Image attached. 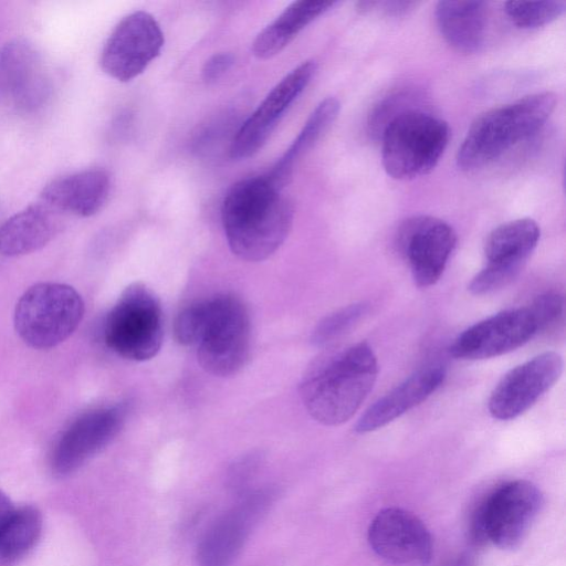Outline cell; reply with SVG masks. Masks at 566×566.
<instances>
[{
    "mask_svg": "<svg viewBox=\"0 0 566 566\" xmlns=\"http://www.w3.org/2000/svg\"><path fill=\"white\" fill-rule=\"evenodd\" d=\"M282 189L265 174L240 180L224 196L222 226L229 248L239 259L263 261L287 238L294 209Z\"/></svg>",
    "mask_w": 566,
    "mask_h": 566,
    "instance_id": "6da1fadb",
    "label": "cell"
},
{
    "mask_svg": "<svg viewBox=\"0 0 566 566\" xmlns=\"http://www.w3.org/2000/svg\"><path fill=\"white\" fill-rule=\"evenodd\" d=\"M378 374L373 348L359 342L318 357L300 386L307 412L325 426L346 422L371 390Z\"/></svg>",
    "mask_w": 566,
    "mask_h": 566,
    "instance_id": "7a4b0ae2",
    "label": "cell"
},
{
    "mask_svg": "<svg viewBox=\"0 0 566 566\" xmlns=\"http://www.w3.org/2000/svg\"><path fill=\"white\" fill-rule=\"evenodd\" d=\"M556 103L554 93L542 92L482 113L472 122L459 147L457 166L471 171L490 165L535 134L548 119Z\"/></svg>",
    "mask_w": 566,
    "mask_h": 566,
    "instance_id": "3957f363",
    "label": "cell"
},
{
    "mask_svg": "<svg viewBox=\"0 0 566 566\" xmlns=\"http://www.w3.org/2000/svg\"><path fill=\"white\" fill-rule=\"evenodd\" d=\"M450 137L447 122L410 108L390 119L381 130V161L388 176L409 180L430 172Z\"/></svg>",
    "mask_w": 566,
    "mask_h": 566,
    "instance_id": "277c9868",
    "label": "cell"
},
{
    "mask_svg": "<svg viewBox=\"0 0 566 566\" xmlns=\"http://www.w3.org/2000/svg\"><path fill=\"white\" fill-rule=\"evenodd\" d=\"M84 315L77 291L62 283L30 286L19 298L13 323L19 337L34 349H49L69 338Z\"/></svg>",
    "mask_w": 566,
    "mask_h": 566,
    "instance_id": "5b68a950",
    "label": "cell"
},
{
    "mask_svg": "<svg viewBox=\"0 0 566 566\" xmlns=\"http://www.w3.org/2000/svg\"><path fill=\"white\" fill-rule=\"evenodd\" d=\"M544 497L527 480H512L488 493L475 506L470 534L475 544L492 543L501 549L517 547L538 516Z\"/></svg>",
    "mask_w": 566,
    "mask_h": 566,
    "instance_id": "8992f818",
    "label": "cell"
},
{
    "mask_svg": "<svg viewBox=\"0 0 566 566\" xmlns=\"http://www.w3.org/2000/svg\"><path fill=\"white\" fill-rule=\"evenodd\" d=\"M203 318L197 346L198 361L209 374L238 373L250 353L251 327L245 305L233 294L202 301Z\"/></svg>",
    "mask_w": 566,
    "mask_h": 566,
    "instance_id": "52a82bcc",
    "label": "cell"
},
{
    "mask_svg": "<svg viewBox=\"0 0 566 566\" xmlns=\"http://www.w3.org/2000/svg\"><path fill=\"white\" fill-rule=\"evenodd\" d=\"M104 342L123 358L151 359L160 350L164 336L163 311L156 295L144 284L125 289L106 315Z\"/></svg>",
    "mask_w": 566,
    "mask_h": 566,
    "instance_id": "ba28073f",
    "label": "cell"
},
{
    "mask_svg": "<svg viewBox=\"0 0 566 566\" xmlns=\"http://www.w3.org/2000/svg\"><path fill=\"white\" fill-rule=\"evenodd\" d=\"M157 20L146 11L124 17L107 38L99 63L103 71L119 82H128L155 60L164 46Z\"/></svg>",
    "mask_w": 566,
    "mask_h": 566,
    "instance_id": "9c48e42d",
    "label": "cell"
},
{
    "mask_svg": "<svg viewBox=\"0 0 566 566\" xmlns=\"http://www.w3.org/2000/svg\"><path fill=\"white\" fill-rule=\"evenodd\" d=\"M538 224L530 218L511 220L493 229L484 243L486 265L469 283L474 295L504 287L522 270L538 243Z\"/></svg>",
    "mask_w": 566,
    "mask_h": 566,
    "instance_id": "30bf717a",
    "label": "cell"
},
{
    "mask_svg": "<svg viewBox=\"0 0 566 566\" xmlns=\"http://www.w3.org/2000/svg\"><path fill=\"white\" fill-rule=\"evenodd\" d=\"M124 403L97 408L76 418L56 441L51 468L55 475L66 476L105 448L125 423Z\"/></svg>",
    "mask_w": 566,
    "mask_h": 566,
    "instance_id": "8fae6325",
    "label": "cell"
},
{
    "mask_svg": "<svg viewBox=\"0 0 566 566\" xmlns=\"http://www.w3.org/2000/svg\"><path fill=\"white\" fill-rule=\"evenodd\" d=\"M397 243L409 263L415 284L429 287L441 277L455 248L457 234L441 219L417 216L401 224Z\"/></svg>",
    "mask_w": 566,
    "mask_h": 566,
    "instance_id": "7c38bea8",
    "label": "cell"
},
{
    "mask_svg": "<svg viewBox=\"0 0 566 566\" xmlns=\"http://www.w3.org/2000/svg\"><path fill=\"white\" fill-rule=\"evenodd\" d=\"M370 548L382 559L397 566H426L432 557V537L423 522L413 513L387 507L369 524Z\"/></svg>",
    "mask_w": 566,
    "mask_h": 566,
    "instance_id": "4fadbf2b",
    "label": "cell"
},
{
    "mask_svg": "<svg viewBox=\"0 0 566 566\" xmlns=\"http://www.w3.org/2000/svg\"><path fill=\"white\" fill-rule=\"evenodd\" d=\"M563 358L555 352L542 353L509 370L489 398V412L499 420H511L531 408L559 379Z\"/></svg>",
    "mask_w": 566,
    "mask_h": 566,
    "instance_id": "5bb4252c",
    "label": "cell"
},
{
    "mask_svg": "<svg viewBox=\"0 0 566 566\" xmlns=\"http://www.w3.org/2000/svg\"><path fill=\"white\" fill-rule=\"evenodd\" d=\"M538 326L528 307L511 308L464 329L450 346L461 359H486L510 353L527 343Z\"/></svg>",
    "mask_w": 566,
    "mask_h": 566,
    "instance_id": "9a60e30c",
    "label": "cell"
},
{
    "mask_svg": "<svg viewBox=\"0 0 566 566\" xmlns=\"http://www.w3.org/2000/svg\"><path fill=\"white\" fill-rule=\"evenodd\" d=\"M315 72V61H304L270 91L237 130L229 148L232 159L249 158L263 147L283 114L306 88Z\"/></svg>",
    "mask_w": 566,
    "mask_h": 566,
    "instance_id": "2e32d148",
    "label": "cell"
},
{
    "mask_svg": "<svg viewBox=\"0 0 566 566\" xmlns=\"http://www.w3.org/2000/svg\"><path fill=\"white\" fill-rule=\"evenodd\" d=\"M270 489L247 494L221 515L206 532L198 546L201 566H229L243 548L251 531L273 502Z\"/></svg>",
    "mask_w": 566,
    "mask_h": 566,
    "instance_id": "e0dca14e",
    "label": "cell"
},
{
    "mask_svg": "<svg viewBox=\"0 0 566 566\" xmlns=\"http://www.w3.org/2000/svg\"><path fill=\"white\" fill-rule=\"evenodd\" d=\"M49 92L35 49L25 40L15 39L0 49V94L18 106L34 108Z\"/></svg>",
    "mask_w": 566,
    "mask_h": 566,
    "instance_id": "ac0fdd59",
    "label": "cell"
},
{
    "mask_svg": "<svg viewBox=\"0 0 566 566\" xmlns=\"http://www.w3.org/2000/svg\"><path fill=\"white\" fill-rule=\"evenodd\" d=\"M111 177L101 168H91L49 182L41 192V202L54 212L91 217L106 203Z\"/></svg>",
    "mask_w": 566,
    "mask_h": 566,
    "instance_id": "d6986e66",
    "label": "cell"
},
{
    "mask_svg": "<svg viewBox=\"0 0 566 566\" xmlns=\"http://www.w3.org/2000/svg\"><path fill=\"white\" fill-rule=\"evenodd\" d=\"M444 369L440 365L424 367L376 400L358 419L355 431L367 433L380 429L423 402L443 382Z\"/></svg>",
    "mask_w": 566,
    "mask_h": 566,
    "instance_id": "ffe728a7",
    "label": "cell"
},
{
    "mask_svg": "<svg viewBox=\"0 0 566 566\" xmlns=\"http://www.w3.org/2000/svg\"><path fill=\"white\" fill-rule=\"evenodd\" d=\"M438 29L454 50L478 51L486 28V7L482 1H439L436 7Z\"/></svg>",
    "mask_w": 566,
    "mask_h": 566,
    "instance_id": "44dd1931",
    "label": "cell"
},
{
    "mask_svg": "<svg viewBox=\"0 0 566 566\" xmlns=\"http://www.w3.org/2000/svg\"><path fill=\"white\" fill-rule=\"evenodd\" d=\"M53 210L36 203L10 217L0 227V253L19 256L40 250L55 231Z\"/></svg>",
    "mask_w": 566,
    "mask_h": 566,
    "instance_id": "7402d4cb",
    "label": "cell"
},
{
    "mask_svg": "<svg viewBox=\"0 0 566 566\" xmlns=\"http://www.w3.org/2000/svg\"><path fill=\"white\" fill-rule=\"evenodd\" d=\"M335 1L301 0L291 3L254 39L252 52L259 59L280 53L312 21L332 8Z\"/></svg>",
    "mask_w": 566,
    "mask_h": 566,
    "instance_id": "603a6c76",
    "label": "cell"
},
{
    "mask_svg": "<svg viewBox=\"0 0 566 566\" xmlns=\"http://www.w3.org/2000/svg\"><path fill=\"white\" fill-rule=\"evenodd\" d=\"M340 109L339 101L326 97L312 112L300 134L268 174L284 188L293 171L294 163L310 150L336 119Z\"/></svg>",
    "mask_w": 566,
    "mask_h": 566,
    "instance_id": "cb8c5ba5",
    "label": "cell"
},
{
    "mask_svg": "<svg viewBox=\"0 0 566 566\" xmlns=\"http://www.w3.org/2000/svg\"><path fill=\"white\" fill-rule=\"evenodd\" d=\"M42 532L41 512L32 505H23L0 530V566H14L38 543Z\"/></svg>",
    "mask_w": 566,
    "mask_h": 566,
    "instance_id": "d4e9b609",
    "label": "cell"
},
{
    "mask_svg": "<svg viewBox=\"0 0 566 566\" xmlns=\"http://www.w3.org/2000/svg\"><path fill=\"white\" fill-rule=\"evenodd\" d=\"M566 9L563 0L507 1L504 11L509 19L521 29H535L551 23Z\"/></svg>",
    "mask_w": 566,
    "mask_h": 566,
    "instance_id": "484cf974",
    "label": "cell"
},
{
    "mask_svg": "<svg viewBox=\"0 0 566 566\" xmlns=\"http://www.w3.org/2000/svg\"><path fill=\"white\" fill-rule=\"evenodd\" d=\"M368 307L365 302L353 303L325 316L312 333V344L326 346L337 339L366 315Z\"/></svg>",
    "mask_w": 566,
    "mask_h": 566,
    "instance_id": "4316f807",
    "label": "cell"
},
{
    "mask_svg": "<svg viewBox=\"0 0 566 566\" xmlns=\"http://www.w3.org/2000/svg\"><path fill=\"white\" fill-rule=\"evenodd\" d=\"M202 317V301L192 303L178 313L174 322V335L180 345L192 346L197 344Z\"/></svg>",
    "mask_w": 566,
    "mask_h": 566,
    "instance_id": "83f0119b",
    "label": "cell"
},
{
    "mask_svg": "<svg viewBox=\"0 0 566 566\" xmlns=\"http://www.w3.org/2000/svg\"><path fill=\"white\" fill-rule=\"evenodd\" d=\"M527 307L538 326V331H541L562 315L564 300L559 293L545 292L538 295Z\"/></svg>",
    "mask_w": 566,
    "mask_h": 566,
    "instance_id": "f1b7e54d",
    "label": "cell"
},
{
    "mask_svg": "<svg viewBox=\"0 0 566 566\" xmlns=\"http://www.w3.org/2000/svg\"><path fill=\"white\" fill-rule=\"evenodd\" d=\"M410 1H360L358 9L363 12H377L387 17H399L408 13L416 6Z\"/></svg>",
    "mask_w": 566,
    "mask_h": 566,
    "instance_id": "f546056e",
    "label": "cell"
},
{
    "mask_svg": "<svg viewBox=\"0 0 566 566\" xmlns=\"http://www.w3.org/2000/svg\"><path fill=\"white\" fill-rule=\"evenodd\" d=\"M233 61V55L228 52L212 55L203 65V80L208 83L216 82L231 67Z\"/></svg>",
    "mask_w": 566,
    "mask_h": 566,
    "instance_id": "4dcf8cb0",
    "label": "cell"
},
{
    "mask_svg": "<svg viewBox=\"0 0 566 566\" xmlns=\"http://www.w3.org/2000/svg\"><path fill=\"white\" fill-rule=\"evenodd\" d=\"M15 510L9 496L0 490V530Z\"/></svg>",
    "mask_w": 566,
    "mask_h": 566,
    "instance_id": "1f68e13d",
    "label": "cell"
},
{
    "mask_svg": "<svg viewBox=\"0 0 566 566\" xmlns=\"http://www.w3.org/2000/svg\"><path fill=\"white\" fill-rule=\"evenodd\" d=\"M446 566H473V560L469 555L461 554L450 560Z\"/></svg>",
    "mask_w": 566,
    "mask_h": 566,
    "instance_id": "d6a6232c",
    "label": "cell"
}]
</instances>
